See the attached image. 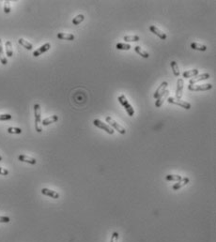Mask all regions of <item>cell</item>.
<instances>
[{"label":"cell","mask_w":216,"mask_h":242,"mask_svg":"<svg viewBox=\"0 0 216 242\" xmlns=\"http://www.w3.org/2000/svg\"><path fill=\"white\" fill-rule=\"evenodd\" d=\"M34 114H35V128L38 132H42V113H41V105L39 103H36L34 105Z\"/></svg>","instance_id":"1"},{"label":"cell","mask_w":216,"mask_h":242,"mask_svg":"<svg viewBox=\"0 0 216 242\" xmlns=\"http://www.w3.org/2000/svg\"><path fill=\"white\" fill-rule=\"evenodd\" d=\"M119 103L120 104L125 108L127 114H128V116L129 117H134V109L133 108V106L129 103V101L127 100L126 97L124 95H120L119 97Z\"/></svg>","instance_id":"2"},{"label":"cell","mask_w":216,"mask_h":242,"mask_svg":"<svg viewBox=\"0 0 216 242\" xmlns=\"http://www.w3.org/2000/svg\"><path fill=\"white\" fill-rule=\"evenodd\" d=\"M167 101L169 103H172V104H176V105H179L186 110H189V109H191V104H190L189 103H187V101L185 100H182V99H176V98H168L167 99Z\"/></svg>","instance_id":"3"},{"label":"cell","mask_w":216,"mask_h":242,"mask_svg":"<svg viewBox=\"0 0 216 242\" xmlns=\"http://www.w3.org/2000/svg\"><path fill=\"white\" fill-rule=\"evenodd\" d=\"M212 88L211 84H203V85H190L188 89L191 91H207Z\"/></svg>","instance_id":"4"},{"label":"cell","mask_w":216,"mask_h":242,"mask_svg":"<svg viewBox=\"0 0 216 242\" xmlns=\"http://www.w3.org/2000/svg\"><path fill=\"white\" fill-rule=\"evenodd\" d=\"M106 122L110 124V126H112L114 129H115L116 131H118L120 134H125L126 133V130L123 128V127L121 125H119V123H117L115 120H114L111 117H106L105 118Z\"/></svg>","instance_id":"5"},{"label":"cell","mask_w":216,"mask_h":242,"mask_svg":"<svg viewBox=\"0 0 216 242\" xmlns=\"http://www.w3.org/2000/svg\"><path fill=\"white\" fill-rule=\"evenodd\" d=\"M93 124L96 126V127H98V128H100V129H101V130H104V132H106L108 134H114V130L111 128L110 126H108L107 124H105V123H104V122H101V120H99V119H94L93 120Z\"/></svg>","instance_id":"6"},{"label":"cell","mask_w":216,"mask_h":242,"mask_svg":"<svg viewBox=\"0 0 216 242\" xmlns=\"http://www.w3.org/2000/svg\"><path fill=\"white\" fill-rule=\"evenodd\" d=\"M183 85H184V82L183 79L180 78L177 82V89H176V99H181L182 97V90H183Z\"/></svg>","instance_id":"7"},{"label":"cell","mask_w":216,"mask_h":242,"mask_svg":"<svg viewBox=\"0 0 216 242\" xmlns=\"http://www.w3.org/2000/svg\"><path fill=\"white\" fill-rule=\"evenodd\" d=\"M210 74L209 73H203V74H200L198 76H195L193 77V79L190 80V85H196V83L198 82H201V81H204V80H207L210 78Z\"/></svg>","instance_id":"8"},{"label":"cell","mask_w":216,"mask_h":242,"mask_svg":"<svg viewBox=\"0 0 216 242\" xmlns=\"http://www.w3.org/2000/svg\"><path fill=\"white\" fill-rule=\"evenodd\" d=\"M167 85H168V83H167V82H163V83L159 85V87L157 88V90L155 91L153 97H154L155 99H158L160 96H162V95L164 93V91L167 90Z\"/></svg>","instance_id":"9"},{"label":"cell","mask_w":216,"mask_h":242,"mask_svg":"<svg viewBox=\"0 0 216 242\" xmlns=\"http://www.w3.org/2000/svg\"><path fill=\"white\" fill-rule=\"evenodd\" d=\"M149 30H150L151 33H153V34H155L156 36H158L161 40H166L167 38V34H166V33H163V31H161L158 27H155V25H150V27H149Z\"/></svg>","instance_id":"10"},{"label":"cell","mask_w":216,"mask_h":242,"mask_svg":"<svg viewBox=\"0 0 216 242\" xmlns=\"http://www.w3.org/2000/svg\"><path fill=\"white\" fill-rule=\"evenodd\" d=\"M51 48V44L49 42L45 43L44 45H42V47H40L39 49H37L35 52L33 53V56L35 57H38V56H40L41 55H42L43 53L47 52V51Z\"/></svg>","instance_id":"11"},{"label":"cell","mask_w":216,"mask_h":242,"mask_svg":"<svg viewBox=\"0 0 216 242\" xmlns=\"http://www.w3.org/2000/svg\"><path fill=\"white\" fill-rule=\"evenodd\" d=\"M42 193L43 195H46V196H49L51 198H54V199H58L59 198V193L55 192V190H52L50 189H47V188H43L42 189Z\"/></svg>","instance_id":"12"},{"label":"cell","mask_w":216,"mask_h":242,"mask_svg":"<svg viewBox=\"0 0 216 242\" xmlns=\"http://www.w3.org/2000/svg\"><path fill=\"white\" fill-rule=\"evenodd\" d=\"M18 160L20 161H23V162H27V163H29V164H36L37 163V161L36 159L32 158V157H29L27 155H19L18 156Z\"/></svg>","instance_id":"13"},{"label":"cell","mask_w":216,"mask_h":242,"mask_svg":"<svg viewBox=\"0 0 216 242\" xmlns=\"http://www.w3.org/2000/svg\"><path fill=\"white\" fill-rule=\"evenodd\" d=\"M190 179H189V177H182V179L181 181H178L177 183H175L173 186H172V189L174 190H180L181 188L184 187L187 183H189Z\"/></svg>","instance_id":"14"},{"label":"cell","mask_w":216,"mask_h":242,"mask_svg":"<svg viewBox=\"0 0 216 242\" xmlns=\"http://www.w3.org/2000/svg\"><path fill=\"white\" fill-rule=\"evenodd\" d=\"M168 94H169V91H168V90H166V91H164V93H163L162 96H160V97L157 99V100L155 101V107H156V108H160V107L163 105L164 99H166L168 97Z\"/></svg>","instance_id":"15"},{"label":"cell","mask_w":216,"mask_h":242,"mask_svg":"<svg viewBox=\"0 0 216 242\" xmlns=\"http://www.w3.org/2000/svg\"><path fill=\"white\" fill-rule=\"evenodd\" d=\"M198 73H199V70H196V69H195V70L184 71L182 73V76H183V78H191V77H195V76H197Z\"/></svg>","instance_id":"16"},{"label":"cell","mask_w":216,"mask_h":242,"mask_svg":"<svg viewBox=\"0 0 216 242\" xmlns=\"http://www.w3.org/2000/svg\"><path fill=\"white\" fill-rule=\"evenodd\" d=\"M57 120H58V117L56 116V114H55V116H51V117H49L43 119L42 122V124L43 126H48V125H50V124L57 122Z\"/></svg>","instance_id":"17"},{"label":"cell","mask_w":216,"mask_h":242,"mask_svg":"<svg viewBox=\"0 0 216 242\" xmlns=\"http://www.w3.org/2000/svg\"><path fill=\"white\" fill-rule=\"evenodd\" d=\"M57 38L59 40H65V41H73L74 35L73 34H67V33H57Z\"/></svg>","instance_id":"18"},{"label":"cell","mask_w":216,"mask_h":242,"mask_svg":"<svg viewBox=\"0 0 216 242\" xmlns=\"http://www.w3.org/2000/svg\"><path fill=\"white\" fill-rule=\"evenodd\" d=\"M191 48L194 49V50H197V51H202V52H205V51L208 50V47L206 45H203V44H199V43H196V42H192L191 43Z\"/></svg>","instance_id":"19"},{"label":"cell","mask_w":216,"mask_h":242,"mask_svg":"<svg viewBox=\"0 0 216 242\" xmlns=\"http://www.w3.org/2000/svg\"><path fill=\"white\" fill-rule=\"evenodd\" d=\"M134 51H135V52H136L138 55H140V56H141L142 57H144V58H148V57H149L148 53L146 52L145 50H143L140 46H135V47H134Z\"/></svg>","instance_id":"20"},{"label":"cell","mask_w":216,"mask_h":242,"mask_svg":"<svg viewBox=\"0 0 216 242\" xmlns=\"http://www.w3.org/2000/svg\"><path fill=\"white\" fill-rule=\"evenodd\" d=\"M166 179L167 181H181L182 179V176L181 175H167L166 176Z\"/></svg>","instance_id":"21"},{"label":"cell","mask_w":216,"mask_h":242,"mask_svg":"<svg viewBox=\"0 0 216 242\" xmlns=\"http://www.w3.org/2000/svg\"><path fill=\"white\" fill-rule=\"evenodd\" d=\"M18 42H19L23 47H24L25 49H27V50H29V51L33 49V45H32L30 42H28L27 41L24 40V39H19V40H18Z\"/></svg>","instance_id":"22"},{"label":"cell","mask_w":216,"mask_h":242,"mask_svg":"<svg viewBox=\"0 0 216 242\" xmlns=\"http://www.w3.org/2000/svg\"><path fill=\"white\" fill-rule=\"evenodd\" d=\"M123 40L125 42H138L140 41V37L137 36V35H131V36H125L123 38Z\"/></svg>","instance_id":"23"},{"label":"cell","mask_w":216,"mask_h":242,"mask_svg":"<svg viewBox=\"0 0 216 242\" xmlns=\"http://www.w3.org/2000/svg\"><path fill=\"white\" fill-rule=\"evenodd\" d=\"M0 61L3 65H7V58L4 56V52H3V45H2V41L0 40Z\"/></svg>","instance_id":"24"},{"label":"cell","mask_w":216,"mask_h":242,"mask_svg":"<svg viewBox=\"0 0 216 242\" xmlns=\"http://www.w3.org/2000/svg\"><path fill=\"white\" fill-rule=\"evenodd\" d=\"M170 65H171V68H172V70H173V73L175 76H177V77H179L180 76V70H179V67H178V63L176 61H172L170 63Z\"/></svg>","instance_id":"25"},{"label":"cell","mask_w":216,"mask_h":242,"mask_svg":"<svg viewBox=\"0 0 216 242\" xmlns=\"http://www.w3.org/2000/svg\"><path fill=\"white\" fill-rule=\"evenodd\" d=\"M6 52H7V56L9 57H11L12 55H13V51H12V44L9 41L6 42Z\"/></svg>","instance_id":"26"},{"label":"cell","mask_w":216,"mask_h":242,"mask_svg":"<svg viewBox=\"0 0 216 242\" xmlns=\"http://www.w3.org/2000/svg\"><path fill=\"white\" fill-rule=\"evenodd\" d=\"M84 20H85V16H84L83 14H79V15H77V16L74 17V18L72 19V23H73L74 25H78V24H80Z\"/></svg>","instance_id":"27"},{"label":"cell","mask_w":216,"mask_h":242,"mask_svg":"<svg viewBox=\"0 0 216 242\" xmlns=\"http://www.w3.org/2000/svg\"><path fill=\"white\" fill-rule=\"evenodd\" d=\"M116 48L118 50H130L132 47L128 43H122V42H120V43H117Z\"/></svg>","instance_id":"28"},{"label":"cell","mask_w":216,"mask_h":242,"mask_svg":"<svg viewBox=\"0 0 216 242\" xmlns=\"http://www.w3.org/2000/svg\"><path fill=\"white\" fill-rule=\"evenodd\" d=\"M8 132L10 134H20L22 133V130L20 128H15V127H9L8 129Z\"/></svg>","instance_id":"29"},{"label":"cell","mask_w":216,"mask_h":242,"mask_svg":"<svg viewBox=\"0 0 216 242\" xmlns=\"http://www.w3.org/2000/svg\"><path fill=\"white\" fill-rule=\"evenodd\" d=\"M10 10H11V9H10V2L7 0V1L4 2V12H5V13H9Z\"/></svg>","instance_id":"30"},{"label":"cell","mask_w":216,"mask_h":242,"mask_svg":"<svg viewBox=\"0 0 216 242\" xmlns=\"http://www.w3.org/2000/svg\"><path fill=\"white\" fill-rule=\"evenodd\" d=\"M11 116L9 114H0V121H3V120H9L11 119Z\"/></svg>","instance_id":"31"},{"label":"cell","mask_w":216,"mask_h":242,"mask_svg":"<svg viewBox=\"0 0 216 242\" xmlns=\"http://www.w3.org/2000/svg\"><path fill=\"white\" fill-rule=\"evenodd\" d=\"M10 222L9 217L7 216H0V223H9Z\"/></svg>","instance_id":"32"},{"label":"cell","mask_w":216,"mask_h":242,"mask_svg":"<svg viewBox=\"0 0 216 242\" xmlns=\"http://www.w3.org/2000/svg\"><path fill=\"white\" fill-rule=\"evenodd\" d=\"M119 237V233H118V232H114V233L112 234V237H111V242H118Z\"/></svg>","instance_id":"33"},{"label":"cell","mask_w":216,"mask_h":242,"mask_svg":"<svg viewBox=\"0 0 216 242\" xmlns=\"http://www.w3.org/2000/svg\"><path fill=\"white\" fill-rule=\"evenodd\" d=\"M0 175H9V171L5 168H2V167H0Z\"/></svg>","instance_id":"34"},{"label":"cell","mask_w":216,"mask_h":242,"mask_svg":"<svg viewBox=\"0 0 216 242\" xmlns=\"http://www.w3.org/2000/svg\"><path fill=\"white\" fill-rule=\"evenodd\" d=\"M2 161V156L0 155V161Z\"/></svg>","instance_id":"35"}]
</instances>
